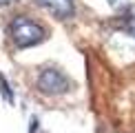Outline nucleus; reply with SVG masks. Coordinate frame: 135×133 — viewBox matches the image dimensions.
I'll return each instance as SVG.
<instances>
[{
	"instance_id": "f257e3e1",
	"label": "nucleus",
	"mask_w": 135,
	"mask_h": 133,
	"mask_svg": "<svg viewBox=\"0 0 135 133\" xmlns=\"http://www.w3.org/2000/svg\"><path fill=\"white\" fill-rule=\"evenodd\" d=\"M11 40L16 42V47L25 49V47H33V44H40L47 36V31L42 29L38 22H33L31 18H25V16H18L9 27Z\"/></svg>"
},
{
	"instance_id": "f03ea898",
	"label": "nucleus",
	"mask_w": 135,
	"mask_h": 133,
	"mask_svg": "<svg viewBox=\"0 0 135 133\" xmlns=\"http://www.w3.org/2000/svg\"><path fill=\"white\" fill-rule=\"evenodd\" d=\"M71 82L66 80L64 73H60L58 69H44L40 75H38V89L47 96H58V93L69 91Z\"/></svg>"
},
{
	"instance_id": "7ed1b4c3",
	"label": "nucleus",
	"mask_w": 135,
	"mask_h": 133,
	"mask_svg": "<svg viewBox=\"0 0 135 133\" xmlns=\"http://www.w3.org/2000/svg\"><path fill=\"white\" fill-rule=\"evenodd\" d=\"M44 9H49L55 18H71L75 0H38Z\"/></svg>"
},
{
	"instance_id": "20e7f679",
	"label": "nucleus",
	"mask_w": 135,
	"mask_h": 133,
	"mask_svg": "<svg viewBox=\"0 0 135 133\" xmlns=\"http://www.w3.org/2000/svg\"><path fill=\"white\" fill-rule=\"evenodd\" d=\"M124 29L131 33V36H135V7H131V9H128L126 18H124Z\"/></svg>"
},
{
	"instance_id": "39448f33",
	"label": "nucleus",
	"mask_w": 135,
	"mask_h": 133,
	"mask_svg": "<svg viewBox=\"0 0 135 133\" xmlns=\"http://www.w3.org/2000/svg\"><path fill=\"white\" fill-rule=\"evenodd\" d=\"M11 2H16V0H0V4H11Z\"/></svg>"
}]
</instances>
